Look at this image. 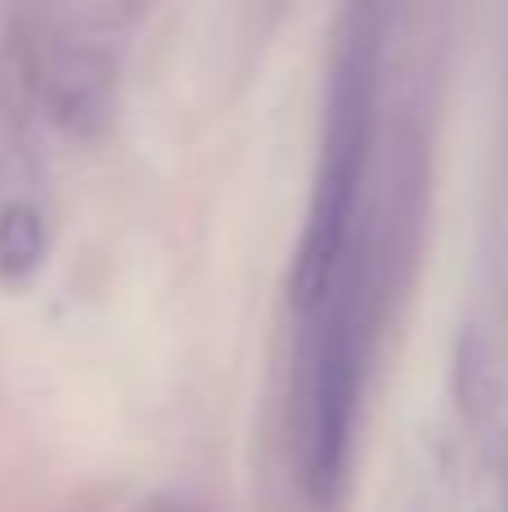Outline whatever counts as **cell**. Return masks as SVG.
I'll return each mask as SVG.
<instances>
[{
  "label": "cell",
  "instance_id": "1",
  "mask_svg": "<svg viewBox=\"0 0 508 512\" xmlns=\"http://www.w3.org/2000/svg\"><path fill=\"white\" fill-rule=\"evenodd\" d=\"M383 23L387 14L374 5H356L342 14L329 54V90H324V131L320 162L306 225L297 239L288 301L293 315H306L333 288L356 230L365 221V185L374 167L378 135V90H383Z\"/></svg>",
  "mask_w": 508,
  "mask_h": 512
},
{
  "label": "cell",
  "instance_id": "2",
  "mask_svg": "<svg viewBox=\"0 0 508 512\" xmlns=\"http://www.w3.org/2000/svg\"><path fill=\"white\" fill-rule=\"evenodd\" d=\"M95 36L99 32H86L72 18V27L50 32V41H41L27 59L32 95L68 135H99L113 113V54Z\"/></svg>",
  "mask_w": 508,
  "mask_h": 512
},
{
  "label": "cell",
  "instance_id": "3",
  "mask_svg": "<svg viewBox=\"0 0 508 512\" xmlns=\"http://www.w3.org/2000/svg\"><path fill=\"white\" fill-rule=\"evenodd\" d=\"M50 248V225L32 194L27 198H5L0 203V279L5 283H27L45 265Z\"/></svg>",
  "mask_w": 508,
  "mask_h": 512
},
{
  "label": "cell",
  "instance_id": "4",
  "mask_svg": "<svg viewBox=\"0 0 508 512\" xmlns=\"http://www.w3.org/2000/svg\"><path fill=\"white\" fill-rule=\"evenodd\" d=\"M158 512H185V508H158Z\"/></svg>",
  "mask_w": 508,
  "mask_h": 512
}]
</instances>
